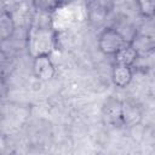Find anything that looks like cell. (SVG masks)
Segmentation results:
<instances>
[{"label": "cell", "instance_id": "6da1fadb", "mask_svg": "<svg viewBox=\"0 0 155 155\" xmlns=\"http://www.w3.org/2000/svg\"><path fill=\"white\" fill-rule=\"evenodd\" d=\"M57 46V33L51 24H33L28 30L27 48L31 58L51 54Z\"/></svg>", "mask_w": 155, "mask_h": 155}, {"label": "cell", "instance_id": "7a4b0ae2", "mask_svg": "<svg viewBox=\"0 0 155 155\" xmlns=\"http://www.w3.org/2000/svg\"><path fill=\"white\" fill-rule=\"evenodd\" d=\"M130 40L116 28H105L98 36V48L105 56H115Z\"/></svg>", "mask_w": 155, "mask_h": 155}, {"label": "cell", "instance_id": "9c48e42d", "mask_svg": "<svg viewBox=\"0 0 155 155\" xmlns=\"http://www.w3.org/2000/svg\"><path fill=\"white\" fill-rule=\"evenodd\" d=\"M15 21H13V17L12 15L4 10L1 12V16H0V38L2 41H6L8 40L10 38H12L13 33H15Z\"/></svg>", "mask_w": 155, "mask_h": 155}, {"label": "cell", "instance_id": "30bf717a", "mask_svg": "<svg viewBox=\"0 0 155 155\" xmlns=\"http://www.w3.org/2000/svg\"><path fill=\"white\" fill-rule=\"evenodd\" d=\"M136 5L143 17L151 18L155 16V0H136Z\"/></svg>", "mask_w": 155, "mask_h": 155}, {"label": "cell", "instance_id": "3957f363", "mask_svg": "<svg viewBox=\"0 0 155 155\" xmlns=\"http://www.w3.org/2000/svg\"><path fill=\"white\" fill-rule=\"evenodd\" d=\"M31 71L36 80L50 81L56 75V67L51 59V54H41L33 58Z\"/></svg>", "mask_w": 155, "mask_h": 155}, {"label": "cell", "instance_id": "5b68a950", "mask_svg": "<svg viewBox=\"0 0 155 155\" xmlns=\"http://www.w3.org/2000/svg\"><path fill=\"white\" fill-rule=\"evenodd\" d=\"M132 78H133L132 67L117 64V63L114 64L113 70H111V80L116 87H120V88L127 87L131 84Z\"/></svg>", "mask_w": 155, "mask_h": 155}, {"label": "cell", "instance_id": "ba28073f", "mask_svg": "<svg viewBox=\"0 0 155 155\" xmlns=\"http://www.w3.org/2000/svg\"><path fill=\"white\" fill-rule=\"evenodd\" d=\"M130 42L136 48L139 57L143 54L150 53L155 48V44H154L153 39L148 35H144V34H136L132 39H130Z\"/></svg>", "mask_w": 155, "mask_h": 155}, {"label": "cell", "instance_id": "52a82bcc", "mask_svg": "<svg viewBox=\"0 0 155 155\" xmlns=\"http://www.w3.org/2000/svg\"><path fill=\"white\" fill-rule=\"evenodd\" d=\"M115 63L117 64H124V65H128V67H133V64L137 62V59L139 58L138 52L136 51V48L132 46V44L128 41L115 56Z\"/></svg>", "mask_w": 155, "mask_h": 155}, {"label": "cell", "instance_id": "8992f818", "mask_svg": "<svg viewBox=\"0 0 155 155\" xmlns=\"http://www.w3.org/2000/svg\"><path fill=\"white\" fill-rule=\"evenodd\" d=\"M142 110L133 102H122V124L124 126L132 127L140 122Z\"/></svg>", "mask_w": 155, "mask_h": 155}, {"label": "cell", "instance_id": "277c9868", "mask_svg": "<svg viewBox=\"0 0 155 155\" xmlns=\"http://www.w3.org/2000/svg\"><path fill=\"white\" fill-rule=\"evenodd\" d=\"M103 116L110 126L121 127L122 124V102L115 98H109L103 107Z\"/></svg>", "mask_w": 155, "mask_h": 155}, {"label": "cell", "instance_id": "8fae6325", "mask_svg": "<svg viewBox=\"0 0 155 155\" xmlns=\"http://www.w3.org/2000/svg\"><path fill=\"white\" fill-rule=\"evenodd\" d=\"M110 4L111 0H91L90 1V6H91V13H96L98 16H104L105 13H108L109 8H110Z\"/></svg>", "mask_w": 155, "mask_h": 155}, {"label": "cell", "instance_id": "7c38bea8", "mask_svg": "<svg viewBox=\"0 0 155 155\" xmlns=\"http://www.w3.org/2000/svg\"><path fill=\"white\" fill-rule=\"evenodd\" d=\"M62 4V0H34L35 7L41 12H52L57 10Z\"/></svg>", "mask_w": 155, "mask_h": 155}]
</instances>
